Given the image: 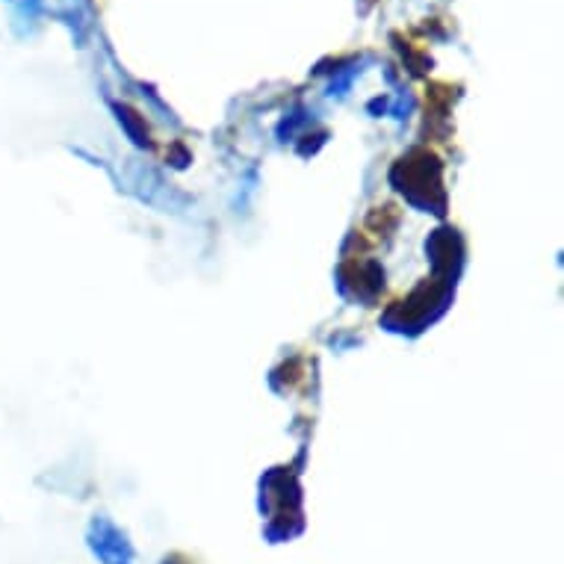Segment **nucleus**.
Segmentation results:
<instances>
[{
	"mask_svg": "<svg viewBox=\"0 0 564 564\" xmlns=\"http://www.w3.org/2000/svg\"><path fill=\"white\" fill-rule=\"evenodd\" d=\"M89 546H93V553L104 564H133V546H130L128 535L116 523H110V520H93V527H89Z\"/></svg>",
	"mask_w": 564,
	"mask_h": 564,
	"instance_id": "1",
	"label": "nucleus"
},
{
	"mask_svg": "<svg viewBox=\"0 0 564 564\" xmlns=\"http://www.w3.org/2000/svg\"><path fill=\"white\" fill-rule=\"evenodd\" d=\"M163 564H189V562H184L181 555H172V558H166V562H163Z\"/></svg>",
	"mask_w": 564,
	"mask_h": 564,
	"instance_id": "2",
	"label": "nucleus"
}]
</instances>
